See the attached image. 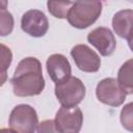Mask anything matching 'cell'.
Returning <instances> with one entry per match:
<instances>
[{"label":"cell","mask_w":133,"mask_h":133,"mask_svg":"<svg viewBox=\"0 0 133 133\" xmlns=\"http://www.w3.org/2000/svg\"><path fill=\"white\" fill-rule=\"evenodd\" d=\"M14 94L18 97H32L39 95L45 88L42 64L35 57L22 59L11 78Z\"/></svg>","instance_id":"cell-1"},{"label":"cell","mask_w":133,"mask_h":133,"mask_svg":"<svg viewBox=\"0 0 133 133\" xmlns=\"http://www.w3.org/2000/svg\"><path fill=\"white\" fill-rule=\"evenodd\" d=\"M102 12V3L99 1L74 2L69 14V23L78 29H84L92 25Z\"/></svg>","instance_id":"cell-2"},{"label":"cell","mask_w":133,"mask_h":133,"mask_svg":"<svg viewBox=\"0 0 133 133\" xmlns=\"http://www.w3.org/2000/svg\"><path fill=\"white\" fill-rule=\"evenodd\" d=\"M85 85L77 77H70L55 85V96L62 107H75L85 97Z\"/></svg>","instance_id":"cell-3"},{"label":"cell","mask_w":133,"mask_h":133,"mask_svg":"<svg viewBox=\"0 0 133 133\" xmlns=\"http://www.w3.org/2000/svg\"><path fill=\"white\" fill-rule=\"evenodd\" d=\"M9 127L16 133H34L38 117L33 107L27 104L16 106L9 115Z\"/></svg>","instance_id":"cell-4"},{"label":"cell","mask_w":133,"mask_h":133,"mask_svg":"<svg viewBox=\"0 0 133 133\" xmlns=\"http://www.w3.org/2000/svg\"><path fill=\"white\" fill-rule=\"evenodd\" d=\"M96 96L100 102L108 106L117 107L125 102L127 94L118 85L116 79L105 78L98 83Z\"/></svg>","instance_id":"cell-5"},{"label":"cell","mask_w":133,"mask_h":133,"mask_svg":"<svg viewBox=\"0 0 133 133\" xmlns=\"http://www.w3.org/2000/svg\"><path fill=\"white\" fill-rule=\"evenodd\" d=\"M54 123L59 133H79L83 123L82 111L77 106H61L56 113Z\"/></svg>","instance_id":"cell-6"},{"label":"cell","mask_w":133,"mask_h":133,"mask_svg":"<svg viewBox=\"0 0 133 133\" xmlns=\"http://www.w3.org/2000/svg\"><path fill=\"white\" fill-rule=\"evenodd\" d=\"M71 56L73 57L77 68L85 73H96L101 66L100 56L84 44L76 45L71 50Z\"/></svg>","instance_id":"cell-7"},{"label":"cell","mask_w":133,"mask_h":133,"mask_svg":"<svg viewBox=\"0 0 133 133\" xmlns=\"http://www.w3.org/2000/svg\"><path fill=\"white\" fill-rule=\"evenodd\" d=\"M21 27L27 34L33 37H41L47 33L49 22L43 11L38 9H30L23 15Z\"/></svg>","instance_id":"cell-8"},{"label":"cell","mask_w":133,"mask_h":133,"mask_svg":"<svg viewBox=\"0 0 133 133\" xmlns=\"http://www.w3.org/2000/svg\"><path fill=\"white\" fill-rule=\"evenodd\" d=\"M87 41L102 56H110L116 47V41L113 33L106 27H98L90 31L87 35Z\"/></svg>","instance_id":"cell-9"},{"label":"cell","mask_w":133,"mask_h":133,"mask_svg":"<svg viewBox=\"0 0 133 133\" xmlns=\"http://www.w3.org/2000/svg\"><path fill=\"white\" fill-rule=\"evenodd\" d=\"M47 72L55 84L64 82L71 77V64L66 57L62 54H52L48 57L47 62Z\"/></svg>","instance_id":"cell-10"},{"label":"cell","mask_w":133,"mask_h":133,"mask_svg":"<svg viewBox=\"0 0 133 133\" xmlns=\"http://www.w3.org/2000/svg\"><path fill=\"white\" fill-rule=\"evenodd\" d=\"M132 20H133V10L132 9H123L117 11L112 19V27L115 33L128 41L130 47L132 42Z\"/></svg>","instance_id":"cell-11"},{"label":"cell","mask_w":133,"mask_h":133,"mask_svg":"<svg viewBox=\"0 0 133 133\" xmlns=\"http://www.w3.org/2000/svg\"><path fill=\"white\" fill-rule=\"evenodd\" d=\"M132 59L127 60L119 69L117 74V83L126 94L133 92L132 84Z\"/></svg>","instance_id":"cell-12"},{"label":"cell","mask_w":133,"mask_h":133,"mask_svg":"<svg viewBox=\"0 0 133 133\" xmlns=\"http://www.w3.org/2000/svg\"><path fill=\"white\" fill-rule=\"evenodd\" d=\"M74 2L66 1V2H57V1H48L47 6L49 12L58 19H65L68 14L72 7Z\"/></svg>","instance_id":"cell-13"},{"label":"cell","mask_w":133,"mask_h":133,"mask_svg":"<svg viewBox=\"0 0 133 133\" xmlns=\"http://www.w3.org/2000/svg\"><path fill=\"white\" fill-rule=\"evenodd\" d=\"M14 29V17L6 9H0V36H6Z\"/></svg>","instance_id":"cell-14"},{"label":"cell","mask_w":133,"mask_h":133,"mask_svg":"<svg viewBox=\"0 0 133 133\" xmlns=\"http://www.w3.org/2000/svg\"><path fill=\"white\" fill-rule=\"evenodd\" d=\"M11 60L12 53L10 49L5 45L0 44V73H6L11 63Z\"/></svg>","instance_id":"cell-15"},{"label":"cell","mask_w":133,"mask_h":133,"mask_svg":"<svg viewBox=\"0 0 133 133\" xmlns=\"http://www.w3.org/2000/svg\"><path fill=\"white\" fill-rule=\"evenodd\" d=\"M132 103L127 104L122 112H121V122L122 125L124 126V128H126L128 131H132Z\"/></svg>","instance_id":"cell-16"},{"label":"cell","mask_w":133,"mask_h":133,"mask_svg":"<svg viewBox=\"0 0 133 133\" xmlns=\"http://www.w3.org/2000/svg\"><path fill=\"white\" fill-rule=\"evenodd\" d=\"M36 133H59L54 121L46 119L41 122L36 127Z\"/></svg>","instance_id":"cell-17"},{"label":"cell","mask_w":133,"mask_h":133,"mask_svg":"<svg viewBox=\"0 0 133 133\" xmlns=\"http://www.w3.org/2000/svg\"><path fill=\"white\" fill-rule=\"evenodd\" d=\"M7 80V73H0V86H2Z\"/></svg>","instance_id":"cell-18"},{"label":"cell","mask_w":133,"mask_h":133,"mask_svg":"<svg viewBox=\"0 0 133 133\" xmlns=\"http://www.w3.org/2000/svg\"><path fill=\"white\" fill-rule=\"evenodd\" d=\"M0 133H16V132H14L11 129L3 128V129H0Z\"/></svg>","instance_id":"cell-19"},{"label":"cell","mask_w":133,"mask_h":133,"mask_svg":"<svg viewBox=\"0 0 133 133\" xmlns=\"http://www.w3.org/2000/svg\"><path fill=\"white\" fill-rule=\"evenodd\" d=\"M7 2L6 1H0V9H6Z\"/></svg>","instance_id":"cell-20"}]
</instances>
